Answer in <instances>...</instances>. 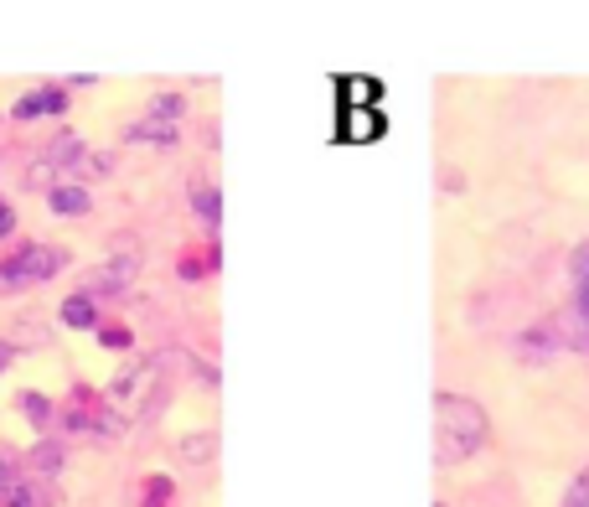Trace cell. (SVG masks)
I'll use <instances>...</instances> for the list:
<instances>
[{
	"mask_svg": "<svg viewBox=\"0 0 589 507\" xmlns=\"http://www.w3.org/2000/svg\"><path fill=\"white\" fill-rule=\"evenodd\" d=\"M486 414L476 399H460V394H440L434 399V461L440 466H455L465 456H476L481 445H486Z\"/></svg>",
	"mask_w": 589,
	"mask_h": 507,
	"instance_id": "1",
	"label": "cell"
},
{
	"mask_svg": "<svg viewBox=\"0 0 589 507\" xmlns=\"http://www.w3.org/2000/svg\"><path fill=\"white\" fill-rule=\"evenodd\" d=\"M57 264H62V254H57V249L31 244V249H21V254L6 264V270H0V280H6V290H21V285L52 280V275H57Z\"/></svg>",
	"mask_w": 589,
	"mask_h": 507,
	"instance_id": "2",
	"label": "cell"
},
{
	"mask_svg": "<svg viewBox=\"0 0 589 507\" xmlns=\"http://www.w3.org/2000/svg\"><path fill=\"white\" fill-rule=\"evenodd\" d=\"M372 135H383V114L378 109H341V140H372Z\"/></svg>",
	"mask_w": 589,
	"mask_h": 507,
	"instance_id": "3",
	"label": "cell"
},
{
	"mask_svg": "<svg viewBox=\"0 0 589 507\" xmlns=\"http://www.w3.org/2000/svg\"><path fill=\"white\" fill-rule=\"evenodd\" d=\"M62 104H68V99H62V88H31V94L16 104V119H37V114H57Z\"/></svg>",
	"mask_w": 589,
	"mask_h": 507,
	"instance_id": "4",
	"label": "cell"
},
{
	"mask_svg": "<svg viewBox=\"0 0 589 507\" xmlns=\"http://www.w3.org/2000/svg\"><path fill=\"white\" fill-rule=\"evenodd\" d=\"M574 295H579V311H584V326H589V244L574 254Z\"/></svg>",
	"mask_w": 589,
	"mask_h": 507,
	"instance_id": "5",
	"label": "cell"
},
{
	"mask_svg": "<svg viewBox=\"0 0 589 507\" xmlns=\"http://www.w3.org/2000/svg\"><path fill=\"white\" fill-rule=\"evenodd\" d=\"M57 213H88V187H52Z\"/></svg>",
	"mask_w": 589,
	"mask_h": 507,
	"instance_id": "6",
	"label": "cell"
},
{
	"mask_svg": "<svg viewBox=\"0 0 589 507\" xmlns=\"http://www.w3.org/2000/svg\"><path fill=\"white\" fill-rule=\"evenodd\" d=\"M6 502H11V507H47V492L31 487V482H11V487H6Z\"/></svg>",
	"mask_w": 589,
	"mask_h": 507,
	"instance_id": "7",
	"label": "cell"
},
{
	"mask_svg": "<svg viewBox=\"0 0 589 507\" xmlns=\"http://www.w3.org/2000/svg\"><path fill=\"white\" fill-rule=\"evenodd\" d=\"M62 321H68V326H93V301H88V295H73V301L62 306Z\"/></svg>",
	"mask_w": 589,
	"mask_h": 507,
	"instance_id": "8",
	"label": "cell"
},
{
	"mask_svg": "<svg viewBox=\"0 0 589 507\" xmlns=\"http://www.w3.org/2000/svg\"><path fill=\"white\" fill-rule=\"evenodd\" d=\"M564 507H589V471L579 476V482L569 487V497H564Z\"/></svg>",
	"mask_w": 589,
	"mask_h": 507,
	"instance_id": "9",
	"label": "cell"
},
{
	"mask_svg": "<svg viewBox=\"0 0 589 507\" xmlns=\"http://www.w3.org/2000/svg\"><path fill=\"white\" fill-rule=\"evenodd\" d=\"M130 135L135 140H176V130H166V125H135Z\"/></svg>",
	"mask_w": 589,
	"mask_h": 507,
	"instance_id": "10",
	"label": "cell"
},
{
	"mask_svg": "<svg viewBox=\"0 0 589 507\" xmlns=\"http://www.w3.org/2000/svg\"><path fill=\"white\" fill-rule=\"evenodd\" d=\"M197 207H202V218H212V228H217V192H212V197L197 192Z\"/></svg>",
	"mask_w": 589,
	"mask_h": 507,
	"instance_id": "11",
	"label": "cell"
},
{
	"mask_svg": "<svg viewBox=\"0 0 589 507\" xmlns=\"http://www.w3.org/2000/svg\"><path fill=\"white\" fill-rule=\"evenodd\" d=\"M11 223H16V218H11V207H6V202H0V238H6V233H11Z\"/></svg>",
	"mask_w": 589,
	"mask_h": 507,
	"instance_id": "12",
	"label": "cell"
},
{
	"mask_svg": "<svg viewBox=\"0 0 589 507\" xmlns=\"http://www.w3.org/2000/svg\"><path fill=\"white\" fill-rule=\"evenodd\" d=\"M0 482H6V461H0Z\"/></svg>",
	"mask_w": 589,
	"mask_h": 507,
	"instance_id": "13",
	"label": "cell"
},
{
	"mask_svg": "<svg viewBox=\"0 0 589 507\" xmlns=\"http://www.w3.org/2000/svg\"><path fill=\"white\" fill-rule=\"evenodd\" d=\"M0 368H6V347H0Z\"/></svg>",
	"mask_w": 589,
	"mask_h": 507,
	"instance_id": "14",
	"label": "cell"
},
{
	"mask_svg": "<svg viewBox=\"0 0 589 507\" xmlns=\"http://www.w3.org/2000/svg\"><path fill=\"white\" fill-rule=\"evenodd\" d=\"M434 507H445V502H434Z\"/></svg>",
	"mask_w": 589,
	"mask_h": 507,
	"instance_id": "15",
	"label": "cell"
}]
</instances>
